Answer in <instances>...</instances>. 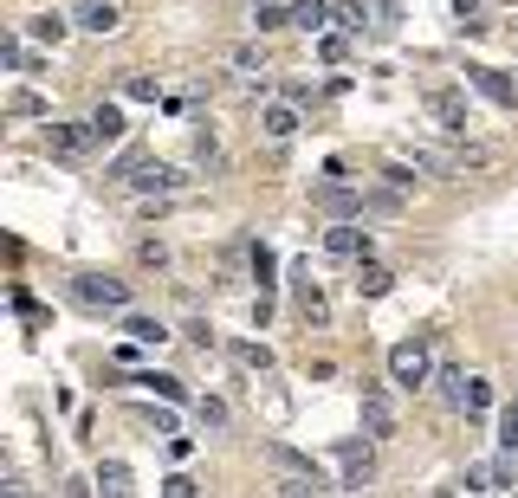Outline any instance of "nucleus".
<instances>
[{
  "label": "nucleus",
  "mask_w": 518,
  "mask_h": 498,
  "mask_svg": "<svg viewBox=\"0 0 518 498\" xmlns=\"http://www.w3.org/2000/svg\"><path fill=\"white\" fill-rule=\"evenodd\" d=\"M266 460L285 473V486H279V492H344V486H331V479H324V466L311 460V453L285 447V440H266Z\"/></svg>",
  "instance_id": "f257e3e1"
},
{
  "label": "nucleus",
  "mask_w": 518,
  "mask_h": 498,
  "mask_svg": "<svg viewBox=\"0 0 518 498\" xmlns=\"http://www.w3.org/2000/svg\"><path fill=\"white\" fill-rule=\"evenodd\" d=\"M65 298L85 304V311H130V279H111V272H72V279H65Z\"/></svg>",
  "instance_id": "f03ea898"
},
{
  "label": "nucleus",
  "mask_w": 518,
  "mask_h": 498,
  "mask_svg": "<svg viewBox=\"0 0 518 498\" xmlns=\"http://www.w3.org/2000/svg\"><path fill=\"white\" fill-rule=\"evenodd\" d=\"M389 382H402V389H421V382H434V343L421 337V330H415V337H402V343L389 350Z\"/></svg>",
  "instance_id": "7ed1b4c3"
},
{
  "label": "nucleus",
  "mask_w": 518,
  "mask_h": 498,
  "mask_svg": "<svg viewBox=\"0 0 518 498\" xmlns=\"http://www.w3.org/2000/svg\"><path fill=\"white\" fill-rule=\"evenodd\" d=\"M311 207H318L324 220H363V188H350L344 175H324V182L311 188Z\"/></svg>",
  "instance_id": "20e7f679"
},
{
  "label": "nucleus",
  "mask_w": 518,
  "mask_h": 498,
  "mask_svg": "<svg viewBox=\"0 0 518 498\" xmlns=\"http://www.w3.org/2000/svg\"><path fill=\"white\" fill-rule=\"evenodd\" d=\"M324 259H337V266H363V259H376L370 233L357 227V220H337V227H324Z\"/></svg>",
  "instance_id": "39448f33"
},
{
  "label": "nucleus",
  "mask_w": 518,
  "mask_h": 498,
  "mask_svg": "<svg viewBox=\"0 0 518 498\" xmlns=\"http://www.w3.org/2000/svg\"><path fill=\"white\" fill-rule=\"evenodd\" d=\"M130 188H136V195H149V201H169V195H182V188H188V169H175V162H143V169L130 175Z\"/></svg>",
  "instance_id": "423d86ee"
},
{
  "label": "nucleus",
  "mask_w": 518,
  "mask_h": 498,
  "mask_svg": "<svg viewBox=\"0 0 518 498\" xmlns=\"http://www.w3.org/2000/svg\"><path fill=\"white\" fill-rule=\"evenodd\" d=\"M46 149H52V162H85L91 149H98L91 117H85V123H52V130H46Z\"/></svg>",
  "instance_id": "0eeeda50"
},
{
  "label": "nucleus",
  "mask_w": 518,
  "mask_h": 498,
  "mask_svg": "<svg viewBox=\"0 0 518 498\" xmlns=\"http://www.w3.org/2000/svg\"><path fill=\"white\" fill-rule=\"evenodd\" d=\"M337 466H344V492H363L376 479V453H370V434L363 440H337Z\"/></svg>",
  "instance_id": "6e6552de"
},
{
  "label": "nucleus",
  "mask_w": 518,
  "mask_h": 498,
  "mask_svg": "<svg viewBox=\"0 0 518 498\" xmlns=\"http://www.w3.org/2000/svg\"><path fill=\"white\" fill-rule=\"evenodd\" d=\"M421 110H428L434 117V130L441 136H467V98H460V91H428V98H421Z\"/></svg>",
  "instance_id": "1a4fd4ad"
},
{
  "label": "nucleus",
  "mask_w": 518,
  "mask_h": 498,
  "mask_svg": "<svg viewBox=\"0 0 518 498\" xmlns=\"http://www.w3.org/2000/svg\"><path fill=\"white\" fill-rule=\"evenodd\" d=\"M363 434H370V440L395 434V401H389L383 382H363Z\"/></svg>",
  "instance_id": "9d476101"
},
{
  "label": "nucleus",
  "mask_w": 518,
  "mask_h": 498,
  "mask_svg": "<svg viewBox=\"0 0 518 498\" xmlns=\"http://www.w3.org/2000/svg\"><path fill=\"white\" fill-rule=\"evenodd\" d=\"M467 85L480 91L486 104H499V110H512V104H518V85H512L506 72H499V65H467Z\"/></svg>",
  "instance_id": "9b49d317"
},
{
  "label": "nucleus",
  "mask_w": 518,
  "mask_h": 498,
  "mask_svg": "<svg viewBox=\"0 0 518 498\" xmlns=\"http://www.w3.org/2000/svg\"><path fill=\"white\" fill-rule=\"evenodd\" d=\"M292 298H298V317H305L311 330H324V324H331V304H324V292L311 285V272H305V266L292 272Z\"/></svg>",
  "instance_id": "f8f14e48"
},
{
  "label": "nucleus",
  "mask_w": 518,
  "mask_h": 498,
  "mask_svg": "<svg viewBox=\"0 0 518 498\" xmlns=\"http://www.w3.org/2000/svg\"><path fill=\"white\" fill-rule=\"evenodd\" d=\"M460 486L467 492H512V460H473L460 473Z\"/></svg>",
  "instance_id": "ddd939ff"
},
{
  "label": "nucleus",
  "mask_w": 518,
  "mask_h": 498,
  "mask_svg": "<svg viewBox=\"0 0 518 498\" xmlns=\"http://www.w3.org/2000/svg\"><path fill=\"white\" fill-rule=\"evenodd\" d=\"M91 486H98L104 498H130L136 492V473H130L124 460H98V479H91Z\"/></svg>",
  "instance_id": "4468645a"
},
{
  "label": "nucleus",
  "mask_w": 518,
  "mask_h": 498,
  "mask_svg": "<svg viewBox=\"0 0 518 498\" xmlns=\"http://www.w3.org/2000/svg\"><path fill=\"white\" fill-rule=\"evenodd\" d=\"M72 20L85 26V33H117V26H124V13H117L111 0H85V7H78Z\"/></svg>",
  "instance_id": "2eb2a0df"
},
{
  "label": "nucleus",
  "mask_w": 518,
  "mask_h": 498,
  "mask_svg": "<svg viewBox=\"0 0 518 498\" xmlns=\"http://www.w3.org/2000/svg\"><path fill=\"white\" fill-rule=\"evenodd\" d=\"M124 130H130V123H124V110H117L111 98H104L98 110H91V136H98L104 149H111V143H124Z\"/></svg>",
  "instance_id": "dca6fc26"
},
{
  "label": "nucleus",
  "mask_w": 518,
  "mask_h": 498,
  "mask_svg": "<svg viewBox=\"0 0 518 498\" xmlns=\"http://www.w3.org/2000/svg\"><path fill=\"white\" fill-rule=\"evenodd\" d=\"M130 389H149V395H162V401H188V389L175 376H162V369H136V376H124Z\"/></svg>",
  "instance_id": "f3484780"
},
{
  "label": "nucleus",
  "mask_w": 518,
  "mask_h": 498,
  "mask_svg": "<svg viewBox=\"0 0 518 498\" xmlns=\"http://www.w3.org/2000/svg\"><path fill=\"white\" fill-rule=\"evenodd\" d=\"M72 13H33V20H26V33H33V39H46V46H59V39L65 33H72Z\"/></svg>",
  "instance_id": "a211bd4d"
},
{
  "label": "nucleus",
  "mask_w": 518,
  "mask_h": 498,
  "mask_svg": "<svg viewBox=\"0 0 518 498\" xmlns=\"http://www.w3.org/2000/svg\"><path fill=\"white\" fill-rule=\"evenodd\" d=\"M259 130H266L272 143H285V136L298 130V110L292 104H266V110H259Z\"/></svg>",
  "instance_id": "6ab92c4d"
},
{
  "label": "nucleus",
  "mask_w": 518,
  "mask_h": 498,
  "mask_svg": "<svg viewBox=\"0 0 518 498\" xmlns=\"http://www.w3.org/2000/svg\"><path fill=\"white\" fill-rule=\"evenodd\" d=\"M124 337L130 343H143V350H156V343H169V324H156V317H124Z\"/></svg>",
  "instance_id": "aec40b11"
},
{
  "label": "nucleus",
  "mask_w": 518,
  "mask_h": 498,
  "mask_svg": "<svg viewBox=\"0 0 518 498\" xmlns=\"http://www.w3.org/2000/svg\"><path fill=\"white\" fill-rule=\"evenodd\" d=\"M460 414H467V421H486V414H493V382H486V376H467V401H460Z\"/></svg>",
  "instance_id": "412c9836"
},
{
  "label": "nucleus",
  "mask_w": 518,
  "mask_h": 498,
  "mask_svg": "<svg viewBox=\"0 0 518 498\" xmlns=\"http://www.w3.org/2000/svg\"><path fill=\"white\" fill-rule=\"evenodd\" d=\"M389 285H395L389 266H376V259H363V266H357V298H383Z\"/></svg>",
  "instance_id": "4be33fe9"
},
{
  "label": "nucleus",
  "mask_w": 518,
  "mask_h": 498,
  "mask_svg": "<svg viewBox=\"0 0 518 498\" xmlns=\"http://www.w3.org/2000/svg\"><path fill=\"white\" fill-rule=\"evenodd\" d=\"M292 26H305V33H324V26H331V0H292Z\"/></svg>",
  "instance_id": "5701e85b"
},
{
  "label": "nucleus",
  "mask_w": 518,
  "mask_h": 498,
  "mask_svg": "<svg viewBox=\"0 0 518 498\" xmlns=\"http://www.w3.org/2000/svg\"><path fill=\"white\" fill-rule=\"evenodd\" d=\"M434 382H441V401L460 414V401H467V369H454V363H441L434 369Z\"/></svg>",
  "instance_id": "b1692460"
},
{
  "label": "nucleus",
  "mask_w": 518,
  "mask_h": 498,
  "mask_svg": "<svg viewBox=\"0 0 518 498\" xmlns=\"http://www.w3.org/2000/svg\"><path fill=\"white\" fill-rule=\"evenodd\" d=\"M331 26H337V33H363V26H370V7H363V0H337Z\"/></svg>",
  "instance_id": "393cba45"
},
{
  "label": "nucleus",
  "mask_w": 518,
  "mask_h": 498,
  "mask_svg": "<svg viewBox=\"0 0 518 498\" xmlns=\"http://www.w3.org/2000/svg\"><path fill=\"white\" fill-rule=\"evenodd\" d=\"M143 162H149L143 149H136V143H124V149H117V162H111V169H104V175H111V182H130V175L143 169Z\"/></svg>",
  "instance_id": "a878e982"
},
{
  "label": "nucleus",
  "mask_w": 518,
  "mask_h": 498,
  "mask_svg": "<svg viewBox=\"0 0 518 498\" xmlns=\"http://www.w3.org/2000/svg\"><path fill=\"white\" fill-rule=\"evenodd\" d=\"M395 26H402V7H395V0H376V7H370V33H376V39H389Z\"/></svg>",
  "instance_id": "bb28decb"
},
{
  "label": "nucleus",
  "mask_w": 518,
  "mask_h": 498,
  "mask_svg": "<svg viewBox=\"0 0 518 498\" xmlns=\"http://www.w3.org/2000/svg\"><path fill=\"white\" fill-rule=\"evenodd\" d=\"M363 214H402V188H376V195H363Z\"/></svg>",
  "instance_id": "cd10ccee"
},
{
  "label": "nucleus",
  "mask_w": 518,
  "mask_h": 498,
  "mask_svg": "<svg viewBox=\"0 0 518 498\" xmlns=\"http://www.w3.org/2000/svg\"><path fill=\"white\" fill-rule=\"evenodd\" d=\"M253 26H259V33H279V26H292V7H272V0H259Z\"/></svg>",
  "instance_id": "c85d7f7f"
},
{
  "label": "nucleus",
  "mask_w": 518,
  "mask_h": 498,
  "mask_svg": "<svg viewBox=\"0 0 518 498\" xmlns=\"http://www.w3.org/2000/svg\"><path fill=\"white\" fill-rule=\"evenodd\" d=\"M124 98H130V104H156V78L130 72V78H124Z\"/></svg>",
  "instance_id": "c756f323"
},
{
  "label": "nucleus",
  "mask_w": 518,
  "mask_h": 498,
  "mask_svg": "<svg viewBox=\"0 0 518 498\" xmlns=\"http://www.w3.org/2000/svg\"><path fill=\"white\" fill-rule=\"evenodd\" d=\"M240 363H247V369H259V376H266V369H272V350H266V343H240Z\"/></svg>",
  "instance_id": "7c9ffc66"
},
{
  "label": "nucleus",
  "mask_w": 518,
  "mask_h": 498,
  "mask_svg": "<svg viewBox=\"0 0 518 498\" xmlns=\"http://www.w3.org/2000/svg\"><path fill=\"white\" fill-rule=\"evenodd\" d=\"M454 156H460V175H467V169H486V162H493V149H480V143H460Z\"/></svg>",
  "instance_id": "2f4dec72"
},
{
  "label": "nucleus",
  "mask_w": 518,
  "mask_h": 498,
  "mask_svg": "<svg viewBox=\"0 0 518 498\" xmlns=\"http://www.w3.org/2000/svg\"><path fill=\"white\" fill-rule=\"evenodd\" d=\"M234 65H240V72H247V78H259V72H266V59H259V46H234Z\"/></svg>",
  "instance_id": "473e14b6"
},
{
  "label": "nucleus",
  "mask_w": 518,
  "mask_h": 498,
  "mask_svg": "<svg viewBox=\"0 0 518 498\" xmlns=\"http://www.w3.org/2000/svg\"><path fill=\"white\" fill-rule=\"evenodd\" d=\"M318 59H324V65L344 59V33H318Z\"/></svg>",
  "instance_id": "72a5a7b5"
},
{
  "label": "nucleus",
  "mask_w": 518,
  "mask_h": 498,
  "mask_svg": "<svg viewBox=\"0 0 518 498\" xmlns=\"http://www.w3.org/2000/svg\"><path fill=\"white\" fill-rule=\"evenodd\" d=\"M7 110H13V117H39V110H46V104H39L33 91H13V98H7Z\"/></svg>",
  "instance_id": "f704fd0d"
},
{
  "label": "nucleus",
  "mask_w": 518,
  "mask_h": 498,
  "mask_svg": "<svg viewBox=\"0 0 518 498\" xmlns=\"http://www.w3.org/2000/svg\"><path fill=\"white\" fill-rule=\"evenodd\" d=\"M195 414H201V421H208V427H227V401H195Z\"/></svg>",
  "instance_id": "c9c22d12"
},
{
  "label": "nucleus",
  "mask_w": 518,
  "mask_h": 498,
  "mask_svg": "<svg viewBox=\"0 0 518 498\" xmlns=\"http://www.w3.org/2000/svg\"><path fill=\"white\" fill-rule=\"evenodd\" d=\"M162 492H169V498H195L201 486H195V479H188V473H169V479H162Z\"/></svg>",
  "instance_id": "e433bc0d"
},
{
  "label": "nucleus",
  "mask_w": 518,
  "mask_h": 498,
  "mask_svg": "<svg viewBox=\"0 0 518 498\" xmlns=\"http://www.w3.org/2000/svg\"><path fill=\"white\" fill-rule=\"evenodd\" d=\"M136 259H143V266H169V246H162V240H143V246H136Z\"/></svg>",
  "instance_id": "4c0bfd02"
},
{
  "label": "nucleus",
  "mask_w": 518,
  "mask_h": 498,
  "mask_svg": "<svg viewBox=\"0 0 518 498\" xmlns=\"http://www.w3.org/2000/svg\"><path fill=\"white\" fill-rule=\"evenodd\" d=\"M0 65H7V72H26V46H20V39H7V46H0Z\"/></svg>",
  "instance_id": "58836bf2"
},
{
  "label": "nucleus",
  "mask_w": 518,
  "mask_h": 498,
  "mask_svg": "<svg viewBox=\"0 0 518 498\" xmlns=\"http://www.w3.org/2000/svg\"><path fill=\"white\" fill-rule=\"evenodd\" d=\"M253 272H259V285H272V253L266 246H253Z\"/></svg>",
  "instance_id": "ea45409f"
},
{
  "label": "nucleus",
  "mask_w": 518,
  "mask_h": 498,
  "mask_svg": "<svg viewBox=\"0 0 518 498\" xmlns=\"http://www.w3.org/2000/svg\"><path fill=\"white\" fill-rule=\"evenodd\" d=\"M480 7L486 0H454V20H480Z\"/></svg>",
  "instance_id": "a19ab883"
}]
</instances>
